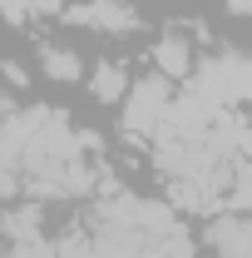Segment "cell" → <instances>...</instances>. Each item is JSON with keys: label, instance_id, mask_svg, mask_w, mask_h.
Instances as JSON below:
<instances>
[{"label": "cell", "instance_id": "1", "mask_svg": "<svg viewBox=\"0 0 252 258\" xmlns=\"http://www.w3.org/2000/svg\"><path fill=\"white\" fill-rule=\"evenodd\" d=\"M173 80L168 75H144V80H134V90L129 99L119 104V129H124V139L134 144H154L158 129L168 124V114H173Z\"/></svg>", "mask_w": 252, "mask_h": 258}, {"label": "cell", "instance_id": "2", "mask_svg": "<svg viewBox=\"0 0 252 258\" xmlns=\"http://www.w3.org/2000/svg\"><path fill=\"white\" fill-rule=\"evenodd\" d=\"M193 95L213 99L218 109H237V104H252V55H237V50H218L208 60H198L188 80Z\"/></svg>", "mask_w": 252, "mask_h": 258}, {"label": "cell", "instance_id": "3", "mask_svg": "<svg viewBox=\"0 0 252 258\" xmlns=\"http://www.w3.org/2000/svg\"><path fill=\"white\" fill-rule=\"evenodd\" d=\"M69 25H84V30H99V35H129L139 30V10L129 0H74L64 10Z\"/></svg>", "mask_w": 252, "mask_h": 258}, {"label": "cell", "instance_id": "4", "mask_svg": "<svg viewBox=\"0 0 252 258\" xmlns=\"http://www.w3.org/2000/svg\"><path fill=\"white\" fill-rule=\"evenodd\" d=\"M154 70H158V75H168V80H193V70H198V50L188 45V35H178V30L158 35Z\"/></svg>", "mask_w": 252, "mask_h": 258}, {"label": "cell", "instance_id": "5", "mask_svg": "<svg viewBox=\"0 0 252 258\" xmlns=\"http://www.w3.org/2000/svg\"><path fill=\"white\" fill-rule=\"evenodd\" d=\"M129 90H134V80H129V70L119 60H99L94 70H89V95H94L99 104H124Z\"/></svg>", "mask_w": 252, "mask_h": 258}, {"label": "cell", "instance_id": "6", "mask_svg": "<svg viewBox=\"0 0 252 258\" xmlns=\"http://www.w3.org/2000/svg\"><path fill=\"white\" fill-rule=\"evenodd\" d=\"M40 75H45V80H55V85H79L84 60H79V50H64V45H40Z\"/></svg>", "mask_w": 252, "mask_h": 258}, {"label": "cell", "instance_id": "7", "mask_svg": "<svg viewBox=\"0 0 252 258\" xmlns=\"http://www.w3.org/2000/svg\"><path fill=\"white\" fill-rule=\"evenodd\" d=\"M0 10H5L10 25H25V20L35 15V0H0Z\"/></svg>", "mask_w": 252, "mask_h": 258}, {"label": "cell", "instance_id": "8", "mask_svg": "<svg viewBox=\"0 0 252 258\" xmlns=\"http://www.w3.org/2000/svg\"><path fill=\"white\" fill-rule=\"evenodd\" d=\"M5 80H10V85H15V90H25V85H30V75H25V64H5Z\"/></svg>", "mask_w": 252, "mask_h": 258}, {"label": "cell", "instance_id": "9", "mask_svg": "<svg viewBox=\"0 0 252 258\" xmlns=\"http://www.w3.org/2000/svg\"><path fill=\"white\" fill-rule=\"evenodd\" d=\"M64 10H69L64 0H35V20H40V15H64Z\"/></svg>", "mask_w": 252, "mask_h": 258}, {"label": "cell", "instance_id": "10", "mask_svg": "<svg viewBox=\"0 0 252 258\" xmlns=\"http://www.w3.org/2000/svg\"><path fill=\"white\" fill-rule=\"evenodd\" d=\"M227 10H232V15H247V20H252V0H227Z\"/></svg>", "mask_w": 252, "mask_h": 258}]
</instances>
